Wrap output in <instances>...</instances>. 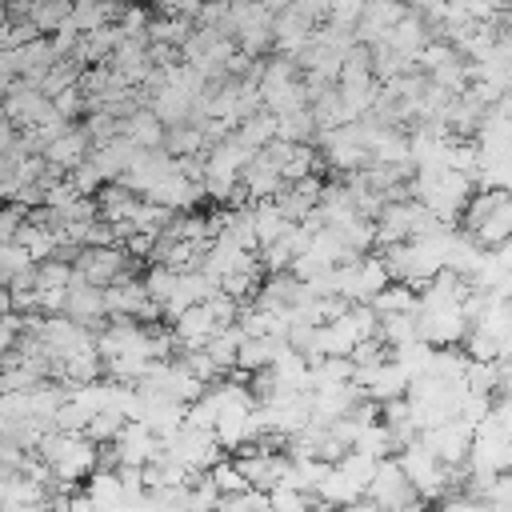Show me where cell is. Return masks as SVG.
I'll use <instances>...</instances> for the list:
<instances>
[{"label":"cell","mask_w":512,"mask_h":512,"mask_svg":"<svg viewBox=\"0 0 512 512\" xmlns=\"http://www.w3.org/2000/svg\"><path fill=\"white\" fill-rule=\"evenodd\" d=\"M24 220H28V204L4 200V208H0V240H16V232H20Z\"/></svg>","instance_id":"12"},{"label":"cell","mask_w":512,"mask_h":512,"mask_svg":"<svg viewBox=\"0 0 512 512\" xmlns=\"http://www.w3.org/2000/svg\"><path fill=\"white\" fill-rule=\"evenodd\" d=\"M64 316H72V320L88 324L92 332H100V328H104V320H108V300H104V288H100V284H92V280H84V276L76 272V276H72V284H68Z\"/></svg>","instance_id":"5"},{"label":"cell","mask_w":512,"mask_h":512,"mask_svg":"<svg viewBox=\"0 0 512 512\" xmlns=\"http://www.w3.org/2000/svg\"><path fill=\"white\" fill-rule=\"evenodd\" d=\"M36 260H32V252L20 244V240H0V284L8 288V280L12 276H20V272H28Z\"/></svg>","instance_id":"10"},{"label":"cell","mask_w":512,"mask_h":512,"mask_svg":"<svg viewBox=\"0 0 512 512\" xmlns=\"http://www.w3.org/2000/svg\"><path fill=\"white\" fill-rule=\"evenodd\" d=\"M260 4H264V8H268V12H272V16H276V12H284V8H288V4H292V0H260Z\"/></svg>","instance_id":"14"},{"label":"cell","mask_w":512,"mask_h":512,"mask_svg":"<svg viewBox=\"0 0 512 512\" xmlns=\"http://www.w3.org/2000/svg\"><path fill=\"white\" fill-rule=\"evenodd\" d=\"M0 112H4L16 128H32V124L48 120L56 108H52V96H48L40 84H32V80H16V84L0 96Z\"/></svg>","instance_id":"3"},{"label":"cell","mask_w":512,"mask_h":512,"mask_svg":"<svg viewBox=\"0 0 512 512\" xmlns=\"http://www.w3.org/2000/svg\"><path fill=\"white\" fill-rule=\"evenodd\" d=\"M16 132H20V128H16V124H12V120H8L4 112H0V148H4V144H8V140H12Z\"/></svg>","instance_id":"13"},{"label":"cell","mask_w":512,"mask_h":512,"mask_svg":"<svg viewBox=\"0 0 512 512\" xmlns=\"http://www.w3.org/2000/svg\"><path fill=\"white\" fill-rule=\"evenodd\" d=\"M88 152H92V136L72 124L68 132H60V136L44 148V160H48V172H52V176H68L80 160H88Z\"/></svg>","instance_id":"7"},{"label":"cell","mask_w":512,"mask_h":512,"mask_svg":"<svg viewBox=\"0 0 512 512\" xmlns=\"http://www.w3.org/2000/svg\"><path fill=\"white\" fill-rule=\"evenodd\" d=\"M140 152H144V148H140V144H132L128 136H112V140L92 144L88 160L100 168V176H104V180H120V176L136 164V156H140Z\"/></svg>","instance_id":"8"},{"label":"cell","mask_w":512,"mask_h":512,"mask_svg":"<svg viewBox=\"0 0 512 512\" xmlns=\"http://www.w3.org/2000/svg\"><path fill=\"white\" fill-rule=\"evenodd\" d=\"M368 500L372 504H408L416 500V484L404 476L400 460H380L372 480H368Z\"/></svg>","instance_id":"6"},{"label":"cell","mask_w":512,"mask_h":512,"mask_svg":"<svg viewBox=\"0 0 512 512\" xmlns=\"http://www.w3.org/2000/svg\"><path fill=\"white\" fill-rule=\"evenodd\" d=\"M8 24H12V20H8V12L0 8V44H4V32H8Z\"/></svg>","instance_id":"16"},{"label":"cell","mask_w":512,"mask_h":512,"mask_svg":"<svg viewBox=\"0 0 512 512\" xmlns=\"http://www.w3.org/2000/svg\"><path fill=\"white\" fill-rule=\"evenodd\" d=\"M0 208H4V192H0Z\"/></svg>","instance_id":"17"},{"label":"cell","mask_w":512,"mask_h":512,"mask_svg":"<svg viewBox=\"0 0 512 512\" xmlns=\"http://www.w3.org/2000/svg\"><path fill=\"white\" fill-rule=\"evenodd\" d=\"M4 312H12V292L0 284V316H4Z\"/></svg>","instance_id":"15"},{"label":"cell","mask_w":512,"mask_h":512,"mask_svg":"<svg viewBox=\"0 0 512 512\" xmlns=\"http://www.w3.org/2000/svg\"><path fill=\"white\" fill-rule=\"evenodd\" d=\"M132 252L124 244H84L76 256V272L100 288L116 284L120 276H132Z\"/></svg>","instance_id":"2"},{"label":"cell","mask_w":512,"mask_h":512,"mask_svg":"<svg viewBox=\"0 0 512 512\" xmlns=\"http://www.w3.org/2000/svg\"><path fill=\"white\" fill-rule=\"evenodd\" d=\"M12 60H16V72H20V80H32V84H40L44 80V72L60 60V52L52 48V36H32L28 44H20V48H12Z\"/></svg>","instance_id":"9"},{"label":"cell","mask_w":512,"mask_h":512,"mask_svg":"<svg viewBox=\"0 0 512 512\" xmlns=\"http://www.w3.org/2000/svg\"><path fill=\"white\" fill-rule=\"evenodd\" d=\"M468 236L480 244H504L512 236V188H488L464 204Z\"/></svg>","instance_id":"1"},{"label":"cell","mask_w":512,"mask_h":512,"mask_svg":"<svg viewBox=\"0 0 512 512\" xmlns=\"http://www.w3.org/2000/svg\"><path fill=\"white\" fill-rule=\"evenodd\" d=\"M68 16H72V0H36V8H32V24L40 32H56Z\"/></svg>","instance_id":"11"},{"label":"cell","mask_w":512,"mask_h":512,"mask_svg":"<svg viewBox=\"0 0 512 512\" xmlns=\"http://www.w3.org/2000/svg\"><path fill=\"white\" fill-rule=\"evenodd\" d=\"M104 300H108V316H128V320H156L160 316V304L152 300L148 284L136 276H120L116 284H108Z\"/></svg>","instance_id":"4"}]
</instances>
